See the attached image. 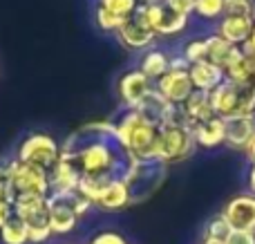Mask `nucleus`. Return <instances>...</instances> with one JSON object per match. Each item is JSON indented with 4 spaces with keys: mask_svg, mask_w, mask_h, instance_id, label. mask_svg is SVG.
<instances>
[{
    "mask_svg": "<svg viewBox=\"0 0 255 244\" xmlns=\"http://www.w3.org/2000/svg\"><path fill=\"white\" fill-rule=\"evenodd\" d=\"M193 137L197 146L204 148H213V146H220L224 143V119L222 117H211V119L202 121V123L193 125Z\"/></svg>",
    "mask_w": 255,
    "mask_h": 244,
    "instance_id": "nucleus-19",
    "label": "nucleus"
},
{
    "mask_svg": "<svg viewBox=\"0 0 255 244\" xmlns=\"http://www.w3.org/2000/svg\"><path fill=\"white\" fill-rule=\"evenodd\" d=\"M240 49H242L244 54H255V25H253V29H251V36H249L247 43H244Z\"/></svg>",
    "mask_w": 255,
    "mask_h": 244,
    "instance_id": "nucleus-36",
    "label": "nucleus"
},
{
    "mask_svg": "<svg viewBox=\"0 0 255 244\" xmlns=\"http://www.w3.org/2000/svg\"><path fill=\"white\" fill-rule=\"evenodd\" d=\"M11 188L16 197L22 195H49V173L36 166L22 164V161H11Z\"/></svg>",
    "mask_w": 255,
    "mask_h": 244,
    "instance_id": "nucleus-9",
    "label": "nucleus"
},
{
    "mask_svg": "<svg viewBox=\"0 0 255 244\" xmlns=\"http://www.w3.org/2000/svg\"><path fill=\"white\" fill-rule=\"evenodd\" d=\"M247 58H249V63H251V70L255 74V54H247Z\"/></svg>",
    "mask_w": 255,
    "mask_h": 244,
    "instance_id": "nucleus-40",
    "label": "nucleus"
},
{
    "mask_svg": "<svg viewBox=\"0 0 255 244\" xmlns=\"http://www.w3.org/2000/svg\"><path fill=\"white\" fill-rule=\"evenodd\" d=\"M13 202H16V193H13L11 184H0V204H7L13 209Z\"/></svg>",
    "mask_w": 255,
    "mask_h": 244,
    "instance_id": "nucleus-35",
    "label": "nucleus"
},
{
    "mask_svg": "<svg viewBox=\"0 0 255 244\" xmlns=\"http://www.w3.org/2000/svg\"><path fill=\"white\" fill-rule=\"evenodd\" d=\"M224 79L231 81L233 85H240V88H244V85H255V74L251 70V63H249L247 54H244L242 49H238V52L233 54V58L229 61V65L224 67Z\"/></svg>",
    "mask_w": 255,
    "mask_h": 244,
    "instance_id": "nucleus-20",
    "label": "nucleus"
},
{
    "mask_svg": "<svg viewBox=\"0 0 255 244\" xmlns=\"http://www.w3.org/2000/svg\"><path fill=\"white\" fill-rule=\"evenodd\" d=\"M181 108H184L186 117H188V121H190V128L206 119H211V117H215L208 92H199V90H195V92L181 103Z\"/></svg>",
    "mask_w": 255,
    "mask_h": 244,
    "instance_id": "nucleus-21",
    "label": "nucleus"
},
{
    "mask_svg": "<svg viewBox=\"0 0 255 244\" xmlns=\"http://www.w3.org/2000/svg\"><path fill=\"white\" fill-rule=\"evenodd\" d=\"M222 215L226 218V222L231 224L233 231L255 233V195L253 193L235 195L233 200L224 206Z\"/></svg>",
    "mask_w": 255,
    "mask_h": 244,
    "instance_id": "nucleus-11",
    "label": "nucleus"
},
{
    "mask_svg": "<svg viewBox=\"0 0 255 244\" xmlns=\"http://www.w3.org/2000/svg\"><path fill=\"white\" fill-rule=\"evenodd\" d=\"M226 0H197L195 2V11L204 18H217L220 13H224Z\"/></svg>",
    "mask_w": 255,
    "mask_h": 244,
    "instance_id": "nucleus-29",
    "label": "nucleus"
},
{
    "mask_svg": "<svg viewBox=\"0 0 255 244\" xmlns=\"http://www.w3.org/2000/svg\"><path fill=\"white\" fill-rule=\"evenodd\" d=\"M13 215L29 229V242L43 244L54 236L49 227V202L40 195H22L13 202Z\"/></svg>",
    "mask_w": 255,
    "mask_h": 244,
    "instance_id": "nucleus-5",
    "label": "nucleus"
},
{
    "mask_svg": "<svg viewBox=\"0 0 255 244\" xmlns=\"http://www.w3.org/2000/svg\"><path fill=\"white\" fill-rule=\"evenodd\" d=\"M58 159L72 166L81 179L88 177L108 184L124 182L136 161L124 146L117 125L108 121L81 125L65 139Z\"/></svg>",
    "mask_w": 255,
    "mask_h": 244,
    "instance_id": "nucleus-1",
    "label": "nucleus"
},
{
    "mask_svg": "<svg viewBox=\"0 0 255 244\" xmlns=\"http://www.w3.org/2000/svg\"><path fill=\"white\" fill-rule=\"evenodd\" d=\"M128 204H130V200H128V188L124 182H112L110 186L94 200V206H99V209H103V211H119Z\"/></svg>",
    "mask_w": 255,
    "mask_h": 244,
    "instance_id": "nucleus-23",
    "label": "nucleus"
},
{
    "mask_svg": "<svg viewBox=\"0 0 255 244\" xmlns=\"http://www.w3.org/2000/svg\"><path fill=\"white\" fill-rule=\"evenodd\" d=\"M247 150H249V157H251V161H253V166H255V139L251 141V146H249Z\"/></svg>",
    "mask_w": 255,
    "mask_h": 244,
    "instance_id": "nucleus-39",
    "label": "nucleus"
},
{
    "mask_svg": "<svg viewBox=\"0 0 255 244\" xmlns=\"http://www.w3.org/2000/svg\"><path fill=\"white\" fill-rule=\"evenodd\" d=\"M231 233H233V229H231V224L226 222L224 215L220 213L217 218H213L211 222L206 224V229H204V240H220V242H226Z\"/></svg>",
    "mask_w": 255,
    "mask_h": 244,
    "instance_id": "nucleus-26",
    "label": "nucleus"
},
{
    "mask_svg": "<svg viewBox=\"0 0 255 244\" xmlns=\"http://www.w3.org/2000/svg\"><path fill=\"white\" fill-rule=\"evenodd\" d=\"M188 74L190 81H193V88L199 90V92H213L224 81V72L208 61H199L188 65Z\"/></svg>",
    "mask_w": 255,
    "mask_h": 244,
    "instance_id": "nucleus-16",
    "label": "nucleus"
},
{
    "mask_svg": "<svg viewBox=\"0 0 255 244\" xmlns=\"http://www.w3.org/2000/svg\"><path fill=\"white\" fill-rule=\"evenodd\" d=\"M154 90H157L170 106H181V103L195 92L193 81H190V74H188V63L172 61L170 70H168L161 79H157Z\"/></svg>",
    "mask_w": 255,
    "mask_h": 244,
    "instance_id": "nucleus-8",
    "label": "nucleus"
},
{
    "mask_svg": "<svg viewBox=\"0 0 255 244\" xmlns=\"http://www.w3.org/2000/svg\"><path fill=\"white\" fill-rule=\"evenodd\" d=\"M224 16H240L255 20V2L253 0H226Z\"/></svg>",
    "mask_w": 255,
    "mask_h": 244,
    "instance_id": "nucleus-28",
    "label": "nucleus"
},
{
    "mask_svg": "<svg viewBox=\"0 0 255 244\" xmlns=\"http://www.w3.org/2000/svg\"><path fill=\"white\" fill-rule=\"evenodd\" d=\"M255 20L249 18H240V16H224V20L220 22V36L231 43L233 47H242L247 43V38L251 36Z\"/></svg>",
    "mask_w": 255,
    "mask_h": 244,
    "instance_id": "nucleus-18",
    "label": "nucleus"
},
{
    "mask_svg": "<svg viewBox=\"0 0 255 244\" xmlns=\"http://www.w3.org/2000/svg\"><path fill=\"white\" fill-rule=\"evenodd\" d=\"M195 137L190 128H181V125H161L159 128L157 139V159L163 161L166 166L179 164V161L188 159L195 150Z\"/></svg>",
    "mask_w": 255,
    "mask_h": 244,
    "instance_id": "nucleus-6",
    "label": "nucleus"
},
{
    "mask_svg": "<svg viewBox=\"0 0 255 244\" xmlns=\"http://www.w3.org/2000/svg\"><path fill=\"white\" fill-rule=\"evenodd\" d=\"M99 7L110 11L112 16L126 20V18L136 9V0H99Z\"/></svg>",
    "mask_w": 255,
    "mask_h": 244,
    "instance_id": "nucleus-27",
    "label": "nucleus"
},
{
    "mask_svg": "<svg viewBox=\"0 0 255 244\" xmlns=\"http://www.w3.org/2000/svg\"><path fill=\"white\" fill-rule=\"evenodd\" d=\"M0 233H2L4 244H27L29 242V229H27V224L22 222L20 218H16V215H11V218L7 220V224L0 229Z\"/></svg>",
    "mask_w": 255,
    "mask_h": 244,
    "instance_id": "nucleus-25",
    "label": "nucleus"
},
{
    "mask_svg": "<svg viewBox=\"0 0 255 244\" xmlns=\"http://www.w3.org/2000/svg\"><path fill=\"white\" fill-rule=\"evenodd\" d=\"M170 67H172V61L163 52H157V49L148 52L143 56V61H141V72H143L148 79H161Z\"/></svg>",
    "mask_w": 255,
    "mask_h": 244,
    "instance_id": "nucleus-24",
    "label": "nucleus"
},
{
    "mask_svg": "<svg viewBox=\"0 0 255 244\" xmlns=\"http://www.w3.org/2000/svg\"><path fill=\"white\" fill-rule=\"evenodd\" d=\"M195 2H197V0H166V4H170L175 11L184 13V16L195 11Z\"/></svg>",
    "mask_w": 255,
    "mask_h": 244,
    "instance_id": "nucleus-32",
    "label": "nucleus"
},
{
    "mask_svg": "<svg viewBox=\"0 0 255 244\" xmlns=\"http://www.w3.org/2000/svg\"><path fill=\"white\" fill-rule=\"evenodd\" d=\"M249 186H251V193L255 195V166L251 168V173H249Z\"/></svg>",
    "mask_w": 255,
    "mask_h": 244,
    "instance_id": "nucleus-38",
    "label": "nucleus"
},
{
    "mask_svg": "<svg viewBox=\"0 0 255 244\" xmlns=\"http://www.w3.org/2000/svg\"><path fill=\"white\" fill-rule=\"evenodd\" d=\"M13 215V209L11 206H7V204H0V229L7 224V220Z\"/></svg>",
    "mask_w": 255,
    "mask_h": 244,
    "instance_id": "nucleus-37",
    "label": "nucleus"
},
{
    "mask_svg": "<svg viewBox=\"0 0 255 244\" xmlns=\"http://www.w3.org/2000/svg\"><path fill=\"white\" fill-rule=\"evenodd\" d=\"M132 110L139 112V115L143 117L148 123H152V125H157V128H161L163 121H166L168 110H170V103H168L166 99H163L161 94H159L157 90L152 88V90H150V92L139 101V106L132 108Z\"/></svg>",
    "mask_w": 255,
    "mask_h": 244,
    "instance_id": "nucleus-17",
    "label": "nucleus"
},
{
    "mask_svg": "<svg viewBox=\"0 0 255 244\" xmlns=\"http://www.w3.org/2000/svg\"><path fill=\"white\" fill-rule=\"evenodd\" d=\"M47 202H49V227H52V233H56V236L70 233L76 227V222L94 206L79 191L52 193V195H47Z\"/></svg>",
    "mask_w": 255,
    "mask_h": 244,
    "instance_id": "nucleus-4",
    "label": "nucleus"
},
{
    "mask_svg": "<svg viewBox=\"0 0 255 244\" xmlns=\"http://www.w3.org/2000/svg\"><path fill=\"white\" fill-rule=\"evenodd\" d=\"M90 244H128L119 233H112V231H106V233H99Z\"/></svg>",
    "mask_w": 255,
    "mask_h": 244,
    "instance_id": "nucleus-33",
    "label": "nucleus"
},
{
    "mask_svg": "<svg viewBox=\"0 0 255 244\" xmlns=\"http://www.w3.org/2000/svg\"><path fill=\"white\" fill-rule=\"evenodd\" d=\"M184 58L188 65L193 63H199V61H206V40H190L184 49Z\"/></svg>",
    "mask_w": 255,
    "mask_h": 244,
    "instance_id": "nucleus-30",
    "label": "nucleus"
},
{
    "mask_svg": "<svg viewBox=\"0 0 255 244\" xmlns=\"http://www.w3.org/2000/svg\"><path fill=\"white\" fill-rule=\"evenodd\" d=\"M115 125L124 146L134 159H157V125L148 123L136 110H128Z\"/></svg>",
    "mask_w": 255,
    "mask_h": 244,
    "instance_id": "nucleus-2",
    "label": "nucleus"
},
{
    "mask_svg": "<svg viewBox=\"0 0 255 244\" xmlns=\"http://www.w3.org/2000/svg\"><path fill=\"white\" fill-rule=\"evenodd\" d=\"M255 139V117L224 119V143L231 148H249Z\"/></svg>",
    "mask_w": 255,
    "mask_h": 244,
    "instance_id": "nucleus-13",
    "label": "nucleus"
},
{
    "mask_svg": "<svg viewBox=\"0 0 255 244\" xmlns=\"http://www.w3.org/2000/svg\"><path fill=\"white\" fill-rule=\"evenodd\" d=\"M204 40H206V61L213 63V65H217L222 72H224V67L229 65V61L233 58V54L238 52L240 47H233L231 43H226L220 34L208 36V38H204Z\"/></svg>",
    "mask_w": 255,
    "mask_h": 244,
    "instance_id": "nucleus-22",
    "label": "nucleus"
},
{
    "mask_svg": "<svg viewBox=\"0 0 255 244\" xmlns=\"http://www.w3.org/2000/svg\"><path fill=\"white\" fill-rule=\"evenodd\" d=\"M117 34H119V40L126 47H132V49L148 47L154 40V36H157L152 25H150L148 4H136V9L124 20V25L119 27Z\"/></svg>",
    "mask_w": 255,
    "mask_h": 244,
    "instance_id": "nucleus-10",
    "label": "nucleus"
},
{
    "mask_svg": "<svg viewBox=\"0 0 255 244\" xmlns=\"http://www.w3.org/2000/svg\"><path fill=\"white\" fill-rule=\"evenodd\" d=\"M152 2H161V0H143V4H152Z\"/></svg>",
    "mask_w": 255,
    "mask_h": 244,
    "instance_id": "nucleus-42",
    "label": "nucleus"
},
{
    "mask_svg": "<svg viewBox=\"0 0 255 244\" xmlns=\"http://www.w3.org/2000/svg\"><path fill=\"white\" fill-rule=\"evenodd\" d=\"M211 97V106L213 112L222 119H231V117H238V103H240V90L238 85H233L231 81H222L213 92H208Z\"/></svg>",
    "mask_w": 255,
    "mask_h": 244,
    "instance_id": "nucleus-14",
    "label": "nucleus"
},
{
    "mask_svg": "<svg viewBox=\"0 0 255 244\" xmlns=\"http://www.w3.org/2000/svg\"><path fill=\"white\" fill-rule=\"evenodd\" d=\"M148 18H150V25H152V29L157 36L179 34V31L186 27V22H188V16L175 11L170 4H166V0L148 4Z\"/></svg>",
    "mask_w": 255,
    "mask_h": 244,
    "instance_id": "nucleus-12",
    "label": "nucleus"
},
{
    "mask_svg": "<svg viewBox=\"0 0 255 244\" xmlns=\"http://www.w3.org/2000/svg\"><path fill=\"white\" fill-rule=\"evenodd\" d=\"M168 175V166L159 159H136L132 170L124 179L128 188V200L130 204H141V202L150 200L159 186L163 184Z\"/></svg>",
    "mask_w": 255,
    "mask_h": 244,
    "instance_id": "nucleus-3",
    "label": "nucleus"
},
{
    "mask_svg": "<svg viewBox=\"0 0 255 244\" xmlns=\"http://www.w3.org/2000/svg\"><path fill=\"white\" fill-rule=\"evenodd\" d=\"M202 244H226V242H220V240H204Z\"/></svg>",
    "mask_w": 255,
    "mask_h": 244,
    "instance_id": "nucleus-41",
    "label": "nucleus"
},
{
    "mask_svg": "<svg viewBox=\"0 0 255 244\" xmlns=\"http://www.w3.org/2000/svg\"><path fill=\"white\" fill-rule=\"evenodd\" d=\"M97 22H99V27L106 31H119V27L124 25L121 18L112 16L110 11H106V9H101V7H97Z\"/></svg>",
    "mask_w": 255,
    "mask_h": 244,
    "instance_id": "nucleus-31",
    "label": "nucleus"
},
{
    "mask_svg": "<svg viewBox=\"0 0 255 244\" xmlns=\"http://www.w3.org/2000/svg\"><path fill=\"white\" fill-rule=\"evenodd\" d=\"M226 244H255V233H244V231H233L229 236Z\"/></svg>",
    "mask_w": 255,
    "mask_h": 244,
    "instance_id": "nucleus-34",
    "label": "nucleus"
},
{
    "mask_svg": "<svg viewBox=\"0 0 255 244\" xmlns=\"http://www.w3.org/2000/svg\"><path fill=\"white\" fill-rule=\"evenodd\" d=\"M150 90H152L150 88V79L141 70L128 72V74H124L119 81V97L128 106V110L139 106V101L150 92Z\"/></svg>",
    "mask_w": 255,
    "mask_h": 244,
    "instance_id": "nucleus-15",
    "label": "nucleus"
},
{
    "mask_svg": "<svg viewBox=\"0 0 255 244\" xmlns=\"http://www.w3.org/2000/svg\"><path fill=\"white\" fill-rule=\"evenodd\" d=\"M58 155H61V146H58L49 134L38 132L22 141L20 150H18V161L36 166V168H43L49 173V170L56 166Z\"/></svg>",
    "mask_w": 255,
    "mask_h": 244,
    "instance_id": "nucleus-7",
    "label": "nucleus"
}]
</instances>
